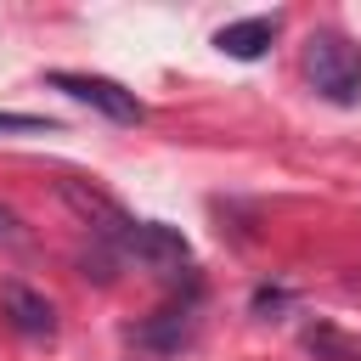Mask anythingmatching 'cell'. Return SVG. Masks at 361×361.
Masks as SVG:
<instances>
[{
  "instance_id": "obj_1",
  "label": "cell",
  "mask_w": 361,
  "mask_h": 361,
  "mask_svg": "<svg viewBox=\"0 0 361 361\" xmlns=\"http://www.w3.org/2000/svg\"><path fill=\"white\" fill-rule=\"evenodd\" d=\"M305 79L322 102H338V107H355L361 102V45H350L344 34L322 28L305 39Z\"/></svg>"
},
{
  "instance_id": "obj_2",
  "label": "cell",
  "mask_w": 361,
  "mask_h": 361,
  "mask_svg": "<svg viewBox=\"0 0 361 361\" xmlns=\"http://www.w3.org/2000/svg\"><path fill=\"white\" fill-rule=\"evenodd\" d=\"M113 248H118L124 259H135L141 271H152V276H180V271L192 265V243H186L175 226H164V220H130Z\"/></svg>"
},
{
  "instance_id": "obj_3",
  "label": "cell",
  "mask_w": 361,
  "mask_h": 361,
  "mask_svg": "<svg viewBox=\"0 0 361 361\" xmlns=\"http://www.w3.org/2000/svg\"><path fill=\"white\" fill-rule=\"evenodd\" d=\"M51 90H62V96L96 107V113L113 118V124H141V118H147V107L135 102V90H124V85L107 79V73H73V68H56V73H51Z\"/></svg>"
},
{
  "instance_id": "obj_4",
  "label": "cell",
  "mask_w": 361,
  "mask_h": 361,
  "mask_svg": "<svg viewBox=\"0 0 361 361\" xmlns=\"http://www.w3.org/2000/svg\"><path fill=\"white\" fill-rule=\"evenodd\" d=\"M62 203H68V209L96 231V237H113V243H118V237H124V226H130V214H124L107 192L85 186V180H62Z\"/></svg>"
},
{
  "instance_id": "obj_5",
  "label": "cell",
  "mask_w": 361,
  "mask_h": 361,
  "mask_svg": "<svg viewBox=\"0 0 361 361\" xmlns=\"http://www.w3.org/2000/svg\"><path fill=\"white\" fill-rule=\"evenodd\" d=\"M271 39H276V17H243V23H226V28L214 34V45H220L226 56H237V62L265 56Z\"/></svg>"
},
{
  "instance_id": "obj_6",
  "label": "cell",
  "mask_w": 361,
  "mask_h": 361,
  "mask_svg": "<svg viewBox=\"0 0 361 361\" xmlns=\"http://www.w3.org/2000/svg\"><path fill=\"white\" fill-rule=\"evenodd\" d=\"M0 299H6V316H11L17 333H28V338H51V333H56V310H51V299H39L34 288H17V282H11Z\"/></svg>"
},
{
  "instance_id": "obj_7",
  "label": "cell",
  "mask_w": 361,
  "mask_h": 361,
  "mask_svg": "<svg viewBox=\"0 0 361 361\" xmlns=\"http://www.w3.org/2000/svg\"><path fill=\"white\" fill-rule=\"evenodd\" d=\"M147 350H158V355H175L186 338H192V299L186 305H164L152 322H141V333H135Z\"/></svg>"
},
{
  "instance_id": "obj_8",
  "label": "cell",
  "mask_w": 361,
  "mask_h": 361,
  "mask_svg": "<svg viewBox=\"0 0 361 361\" xmlns=\"http://www.w3.org/2000/svg\"><path fill=\"white\" fill-rule=\"evenodd\" d=\"M305 344L322 355V361H361V344H350L344 333H333V327H310L305 333Z\"/></svg>"
},
{
  "instance_id": "obj_9",
  "label": "cell",
  "mask_w": 361,
  "mask_h": 361,
  "mask_svg": "<svg viewBox=\"0 0 361 361\" xmlns=\"http://www.w3.org/2000/svg\"><path fill=\"white\" fill-rule=\"evenodd\" d=\"M0 130H51V124L34 118V113H6V107H0Z\"/></svg>"
},
{
  "instance_id": "obj_10",
  "label": "cell",
  "mask_w": 361,
  "mask_h": 361,
  "mask_svg": "<svg viewBox=\"0 0 361 361\" xmlns=\"http://www.w3.org/2000/svg\"><path fill=\"white\" fill-rule=\"evenodd\" d=\"M0 243H23V226H17V214L0 203Z\"/></svg>"
}]
</instances>
